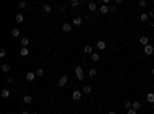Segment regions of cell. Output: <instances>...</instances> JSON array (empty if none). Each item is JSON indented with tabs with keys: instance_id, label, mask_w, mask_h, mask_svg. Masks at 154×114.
Segmentation results:
<instances>
[{
	"instance_id": "cell-32",
	"label": "cell",
	"mask_w": 154,
	"mask_h": 114,
	"mask_svg": "<svg viewBox=\"0 0 154 114\" xmlns=\"http://www.w3.org/2000/svg\"><path fill=\"white\" fill-rule=\"evenodd\" d=\"M12 82H14V79H12V77H11V76H9V77H8V79H6V83H8V85H11V83H12Z\"/></svg>"
},
{
	"instance_id": "cell-5",
	"label": "cell",
	"mask_w": 154,
	"mask_h": 114,
	"mask_svg": "<svg viewBox=\"0 0 154 114\" xmlns=\"http://www.w3.org/2000/svg\"><path fill=\"white\" fill-rule=\"evenodd\" d=\"M20 45H22V48H28L29 39H28V37H22V39H20Z\"/></svg>"
},
{
	"instance_id": "cell-40",
	"label": "cell",
	"mask_w": 154,
	"mask_h": 114,
	"mask_svg": "<svg viewBox=\"0 0 154 114\" xmlns=\"http://www.w3.org/2000/svg\"><path fill=\"white\" fill-rule=\"evenodd\" d=\"M32 114H39V113H36V111H34V113H32Z\"/></svg>"
},
{
	"instance_id": "cell-8",
	"label": "cell",
	"mask_w": 154,
	"mask_h": 114,
	"mask_svg": "<svg viewBox=\"0 0 154 114\" xmlns=\"http://www.w3.org/2000/svg\"><path fill=\"white\" fill-rule=\"evenodd\" d=\"M0 94H2V97H3V99H8V97L11 96V91L8 90V88H3V90H2V92H0Z\"/></svg>"
},
{
	"instance_id": "cell-27",
	"label": "cell",
	"mask_w": 154,
	"mask_h": 114,
	"mask_svg": "<svg viewBox=\"0 0 154 114\" xmlns=\"http://www.w3.org/2000/svg\"><path fill=\"white\" fill-rule=\"evenodd\" d=\"M91 59H93V60H94V62H97V60H99V59H100V56H99V54H97V53H93V54H91Z\"/></svg>"
},
{
	"instance_id": "cell-23",
	"label": "cell",
	"mask_w": 154,
	"mask_h": 114,
	"mask_svg": "<svg viewBox=\"0 0 154 114\" xmlns=\"http://www.w3.org/2000/svg\"><path fill=\"white\" fill-rule=\"evenodd\" d=\"M139 42H140V43H142L143 46L149 45V43H148V37H145V36H143V37H140V39H139Z\"/></svg>"
},
{
	"instance_id": "cell-26",
	"label": "cell",
	"mask_w": 154,
	"mask_h": 114,
	"mask_svg": "<svg viewBox=\"0 0 154 114\" xmlns=\"http://www.w3.org/2000/svg\"><path fill=\"white\" fill-rule=\"evenodd\" d=\"M148 19H149L148 14H145V12H143V14H140V20H142V22H148Z\"/></svg>"
},
{
	"instance_id": "cell-18",
	"label": "cell",
	"mask_w": 154,
	"mask_h": 114,
	"mask_svg": "<svg viewBox=\"0 0 154 114\" xmlns=\"http://www.w3.org/2000/svg\"><path fill=\"white\" fill-rule=\"evenodd\" d=\"M36 76H37V77H43V76H45L43 68H37V69H36Z\"/></svg>"
},
{
	"instance_id": "cell-15",
	"label": "cell",
	"mask_w": 154,
	"mask_h": 114,
	"mask_svg": "<svg viewBox=\"0 0 154 114\" xmlns=\"http://www.w3.org/2000/svg\"><path fill=\"white\" fill-rule=\"evenodd\" d=\"M140 108H142V103H140L139 100H134V102H132V109L137 111V109H140Z\"/></svg>"
},
{
	"instance_id": "cell-29",
	"label": "cell",
	"mask_w": 154,
	"mask_h": 114,
	"mask_svg": "<svg viewBox=\"0 0 154 114\" xmlns=\"http://www.w3.org/2000/svg\"><path fill=\"white\" fill-rule=\"evenodd\" d=\"M95 74H97V71H95V69H89V71H88V76H89V77H95Z\"/></svg>"
},
{
	"instance_id": "cell-20",
	"label": "cell",
	"mask_w": 154,
	"mask_h": 114,
	"mask_svg": "<svg viewBox=\"0 0 154 114\" xmlns=\"http://www.w3.org/2000/svg\"><path fill=\"white\" fill-rule=\"evenodd\" d=\"M28 54H29V49H28V48H22V49H20V56H22V57H26Z\"/></svg>"
},
{
	"instance_id": "cell-14",
	"label": "cell",
	"mask_w": 154,
	"mask_h": 114,
	"mask_svg": "<svg viewBox=\"0 0 154 114\" xmlns=\"http://www.w3.org/2000/svg\"><path fill=\"white\" fill-rule=\"evenodd\" d=\"M91 91H93V86H91V85H85V86H83V94H91Z\"/></svg>"
},
{
	"instance_id": "cell-7",
	"label": "cell",
	"mask_w": 154,
	"mask_h": 114,
	"mask_svg": "<svg viewBox=\"0 0 154 114\" xmlns=\"http://www.w3.org/2000/svg\"><path fill=\"white\" fill-rule=\"evenodd\" d=\"M143 51H145V54H147V56H151V54L154 53V48H153L151 45H147V46H145V49H143Z\"/></svg>"
},
{
	"instance_id": "cell-34",
	"label": "cell",
	"mask_w": 154,
	"mask_h": 114,
	"mask_svg": "<svg viewBox=\"0 0 154 114\" xmlns=\"http://www.w3.org/2000/svg\"><path fill=\"white\" fill-rule=\"evenodd\" d=\"M126 114H137V111H136V109H132V108H131V109H128V113H126Z\"/></svg>"
},
{
	"instance_id": "cell-25",
	"label": "cell",
	"mask_w": 154,
	"mask_h": 114,
	"mask_svg": "<svg viewBox=\"0 0 154 114\" xmlns=\"http://www.w3.org/2000/svg\"><path fill=\"white\" fill-rule=\"evenodd\" d=\"M82 22H83V20H82L80 17H76V19L73 20V25H76V26H79V25H82Z\"/></svg>"
},
{
	"instance_id": "cell-13",
	"label": "cell",
	"mask_w": 154,
	"mask_h": 114,
	"mask_svg": "<svg viewBox=\"0 0 154 114\" xmlns=\"http://www.w3.org/2000/svg\"><path fill=\"white\" fill-rule=\"evenodd\" d=\"M9 71H11V65L3 63V65H2V73H9Z\"/></svg>"
},
{
	"instance_id": "cell-1",
	"label": "cell",
	"mask_w": 154,
	"mask_h": 114,
	"mask_svg": "<svg viewBox=\"0 0 154 114\" xmlns=\"http://www.w3.org/2000/svg\"><path fill=\"white\" fill-rule=\"evenodd\" d=\"M66 82H68V76L63 74L59 80H57V86H65V85H66Z\"/></svg>"
},
{
	"instance_id": "cell-37",
	"label": "cell",
	"mask_w": 154,
	"mask_h": 114,
	"mask_svg": "<svg viewBox=\"0 0 154 114\" xmlns=\"http://www.w3.org/2000/svg\"><path fill=\"white\" fill-rule=\"evenodd\" d=\"M22 114H32V113H28V111H23Z\"/></svg>"
},
{
	"instance_id": "cell-11",
	"label": "cell",
	"mask_w": 154,
	"mask_h": 114,
	"mask_svg": "<svg viewBox=\"0 0 154 114\" xmlns=\"http://www.w3.org/2000/svg\"><path fill=\"white\" fill-rule=\"evenodd\" d=\"M95 48H97V49H105V48H106V43H105L103 40H99L97 45H95Z\"/></svg>"
},
{
	"instance_id": "cell-17",
	"label": "cell",
	"mask_w": 154,
	"mask_h": 114,
	"mask_svg": "<svg viewBox=\"0 0 154 114\" xmlns=\"http://www.w3.org/2000/svg\"><path fill=\"white\" fill-rule=\"evenodd\" d=\"M11 34L14 36V37H20V34H22V32H20V29H19V28H12Z\"/></svg>"
},
{
	"instance_id": "cell-3",
	"label": "cell",
	"mask_w": 154,
	"mask_h": 114,
	"mask_svg": "<svg viewBox=\"0 0 154 114\" xmlns=\"http://www.w3.org/2000/svg\"><path fill=\"white\" fill-rule=\"evenodd\" d=\"M82 96H83V92H82V91H79V90H76V91L73 92V100H76V102H77V100H80V99H82Z\"/></svg>"
},
{
	"instance_id": "cell-36",
	"label": "cell",
	"mask_w": 154,
	"mask_h": 114,
	"mask_svg": "<svg viewBox=\"0 0 154 114\" xmlns=\"http://www.w3.org/2000/svg\"><path fill=\"white\" fill-rule=\"evenodd\" d=\"M108 114H116V111H108Z\"/></svg>"
},
{
	"instance_id": "cell-2",
	"label": "cell",
	"mask_w": 154,
	"mask_h": 114,
	"mask_svg": "<svg viewBox=\"0 0 154 114\" xmlns=\"http://www.w3.org/2000/svg\"><path fill=\"white\" fill-rule=\"evenodd\" d=\"M25 77H26L28 82H34V79L37 77V76H36V73H32V71H28V73L25 74Z\"/></svg>"
},
{
	"instance_id": "cell-10",
	"label": "cell",
	"mask_w": 154,
	"mask_h": 114,
	"mask_svg": "<svg viewBox=\"0 0 154 114\" xmlns=\"http://www.w3.org/2000/svg\"><path fill=\"white\" fill-rule=\"evenodd\" d=\"M42 11H43V12H46V14H49V12L52 11V8H51V5H48V3H45V5L42 6Z\"/></svg>"
},
{
	"instance_id": "cell-30",
	"label": "cell",
	"mask_w": 154,
	"mask_h": 114,
	"mask_svg": "<svg viewBox=\"0 0 154 114\" xmlns=\"http://www.w3.org/2000/svg\"><path fill=\"white\" fill-rule=\"evenodd\" d=\"M6 56V51H5V48H0V59H3Z\"/></svg>"
},
{
	"instance_id": "cell-35",
	"label": "cell",
	"mask_w": 154,
	"mask_h": 114,
	"mask_svg": "<svg viewBox=\"0 0 154 114\" xmlns=\"http://www.w3.org/2000/svg\"><path fill=\"white\" fill-rule=\"evenodd\" d=\"M148 15H149L151 19H154V11H149V14H148Z\"/></svg>"
},
{
	"instance_id": "cell-4",
	"label": "cell",
	"mask_w": 154,
	"mask_h": 114,
	"mask_svg": "<svg viewBox=\"0 0 154 114\" xmlns=\"http://www.w3.org/2000/svg\"><path fill=\"white\" fill-rule=\"evenodd\" d=\"M76 76H77L79 80H83V69H82V66H76Z\"/></svg>"
},
{
	"instance_id": "cell-6",
	"label": "cell",
	"mask_w": 154,
	"mask_h": 114,
	"mask_svg": "<svg viewBox=\"0 0 154 114\" xmlns=\"http://www.w3.org/2000/svg\"><path fill=\"white\" fill-rule=\"evenodd\" d=\"M62 29H63L65 32H71L73 25H71V23H63V25H62Z\"/></svg>"
},
{
	"instance_id": "cell-31",
	"label": "cell",
	"mask_w": 154,
	"mask_h": 114,
	"mask_svg": "<svg viewBox=\"0 0 154 114\" xmlns=\"http://www.w3.org/2000/svg\"><path fill=\"white\" fill-rule=\"evenodd\" d=\"M147 5H148V3L145 2V0H140V2H139V6H142V8H145Z\"/></svg>"
},
{
	"instance_id": "cell-24",
	"label": "cell",
	"mask_w": 154,
	"mask_h": 114,
	"mask_svg": "<svg viewBox=\"0 0 154 114\" xmlns=\"http://www.w3.org/2000/svg\"><path fill=\"white\" fill-rule=\"evenodd\" d=\"M147 100L149 103H154V92H149V94L147 96Z\"/></svg>"
},
{
	"instance_id": "cell-28",
	"label": "cell",
	"mask_w": 154,
	"mask_h": 114,
	"mask_svg": "<svg viewBox=\"0 0 154 114\" xmlns=\"http://www.w3.org/2000/svg\"><path fill=\"white\" fill-rule=\"evenodd\" d=\"M125 108H126V109L132 108V102H131V100H126V102H125Z\"/></svg>"
},
{
	"instance_id": "cell-38",
	"label": "cell",
	"mask_w": 154,
	"mask_h": 114,
	"mask_svg": "<svg viewBox=\"0 0 154 114\" xmlns=\"http://www.w3.org/2000/svg\"><path fill=\"white\" fill-rule=\"evenodd\" d=\"M149 25H151V28H154V22H151V23H149Z\"/></svg>"
},
{
	"instance_id": "cell-12",
	"label": "cell",
	"mask_w": 154,
	"mask_h": 114,
	"mask_svg": "<svg viewBox=\"0 0 154 114\" xmlns=\"http://www.w3.org/2000/svg\"><path fill=\"white\" fill-rule=\"evenodd\" d=\"M88 9L91 11V12H94V11H97V5H95L94 2H89L88 3Z\"/></svg>"
},
{
	"instance_id": "cell-9",
	"label": "cell",
	"mask_w": 154,
	"mask_h": 114,
	"mask_svg": "<svg viewBox=\"0 0 154 114\" xmlns=\"http://www.w3.org/2000/svg\"><path fill=\"white\" fill-rule=\"evenodd\" d=\"M85 2H82V0H71V8H77V6H80L83 5Z\"/></svg>"
},
{
	"instance_id": "cell-39",
	"label": "cell",
	"mask_w": 154,
	"mask_h": 114,
	"mask_svg": "<svg viewBox=\"0 0 154 114\" xmlns=\"http://www.w3.org/2000/svg\"><path fill=\"white\" fill-rule=\"evenodd\" d=\"M151 73H153V76H154V68H153V71H151Z\"/></svg>"
},
{
	"instance_id": "cell-33",
	"label": "cell",
	"mask_w": 154,
	"mask_h": 114,
	"mask_svg": "<svg viewBox=\"0 0 154 114\" xmlns=\"http://www.w3.org/2000/svg\"><path fill=\"white\" fill-rule=\"evenodd\" d=\"M19 6L22 8V9H23V8H26V2H20V3H19Z\"/></svg>"
},
{
	"instance_id": "cell-21",
	"label": "cell",
	"mask_w": 154,
	"mask_h": 114,
	"mask_svg": "<svg viewBox=\"0 0 154 114\" xmlns=\"http://www.w3.org/2000/svg\"><path fill=\"white\" fill-rule=\"evenodd\" d=\"M23 102H25V103H26V105H29V103L32 102V97H31L29 94H26V96H25V97H23Z\"/></svg>"
},
{
	"instance_id": "cell-16",
	"label": "cell",
	"mask_w": 154,
	"mask_h": 114,
	"mask_svg": "<svg viewBox=\"0 0 154 114\" xmlns=\"http://www.w3.org/2000/svg\"><path fill=\"white\" fill-rule=\"evenodd\" d=\"M99 11H100V14H108V11H110V8H108L106 5H102L100 8H99Z\"/></svg>"
},
{
	"instance_id": "cell-19",
	"label": "cell",
	"mask_w": 154,
	"mask_h": 114,
	"mask_svg": "<svg viewBox=\"0 0 154 114\" xmlns=\"http://www.w3.org/2000/svg\"><path fill=\"white\" fill-rule=\"evenodd\" d=\"M83 53H85V54H93V46L86 45L85 48H83Z\"/></svg>"
},
{
	"instance_id": "cell-22",
	"label": "cell",
	"mask_w": 154,
	"mask_h": 114,
	"mask_svg": "<svg viewBox=\"0 0 154 114\" xmlns=\"http://www.w3.org/2000/svg\"><path fill=\"white\" fill-rule=\"evenodd\" d=\"M23 20H25V15L23 14H17V15H15V22H17V23H22Z\"/></svg>"
}]
</instances>
